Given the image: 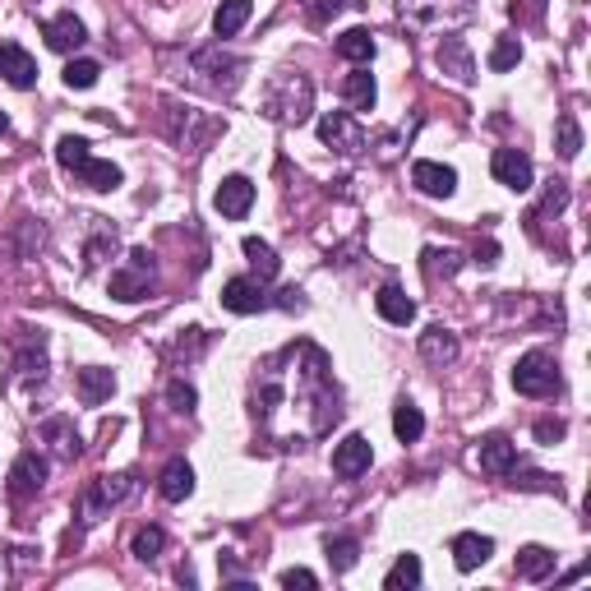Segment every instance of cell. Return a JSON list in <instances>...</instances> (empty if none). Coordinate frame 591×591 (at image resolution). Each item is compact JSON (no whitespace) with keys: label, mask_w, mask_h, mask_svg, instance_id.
<instances>
[{"label":"cell","mask_w":591,"mask_h":591,"mask_svg":"<svg viewBox=\"0 0 591 591\" xmlns=\"http://www.w3.org/2000/svg\"><path fill=\"white\" fill-rule=\"evenodd\" d=\"M241 250H245V259H250V268H254V278H259V282H273L282 273V259H278V250H273L268 241H259V236H245Z\"/></svg>","instance_id":"cell-21"},{"label":"cell","mask_w":591,"mask_h":591,"mask_svg":"<svg viewBox=\"0 0 591 591\" xmlns=\"http://www.w3.org/2000/svg\"><path fill=\"white\" fill-rule=\"evenodd\" d=\"M42 37H47L51 51H79L88 42V28L79 24L70 10H65V14H56V19H47V24H42Z\"/></svg>","instance_id":"cell-14"},{"label":"cell","mask_w":591,"mask_h":591,"mask_svg":"<svg viewBox=\"0 0 591 591\" xmlns=\"http://www.w3.org/2000/svg\"><path fill=\"white\" fill-rule=\"evenodd\" d=\"M319 139H324L328 148H338V153H356V148L365 144L347 111H328V116H319Z\"/></svg>","instance_id":"cell-12"},{"label":"cell","mask_w":591,"mask_h":591,"mask_svg":"<svg viewBox=\"0 0 591 591\" xmlns=\"http://www.w3.org/2000/svg\"><path fill=\"white\" fill-rule=\"evenodd\" d=\"M167 550V531L162 527H144V531H134V541H130V555L134 559H144V564H153L157 555Z\"/></svg>","instance_id":"cell-30"},{"label":"cell","mask_w":591,"mask_h":591,"mask_svg":"<svg viewBox=\"0 0 591 591\" xmlns=\"http://www.w3.org/2000/svg\"><path fill=\"white\" fill-rule=\"evenodd\" d=\"M282 587H287V591H296V587L314 591V587H319V578H314L310 568H287V573H282Z\"/></svg>","instance_id":"cell-38"},{"label":"cell","mask_w":591,"mask_h":591,"mask_svg":"<svg viewBox=\"0 0 591 591\" xmlns=\"http://www.w3.org/2000/svg\"><path fill=\"white\" fill-rule=\"evenodd\" d=\"M167 398H171V407H176V411H194V402H199V398H194V388L181 384V379L167 388Z\"/></svg>","instance_id":"cell-39"},{"label":"cell","mask_w":591,"mask_h":591,"mask_svg":"<svg viewBox=\"0 0 591 591\" xmlns=\"http://www.w3.org/2000/svg\"><path fill=\"white\" fill-rule=\"evenodd\" d=\"M0 130H5V111H0Z\"/></svg>","instance_id":"cell-43"},{"label":"cell","mask_w":591,"mask_h":591,"mask_svg":"<svg viewBox=\"0 0 591 591\" xmlns=\"http://www.w3.org/2000/svg\"><path fill=\"white\" fill-rule=\"evenodd\" d=\"M513 568H518L522 582H541L555 573V555H550L545 545H527V550H518V564Z\"/></svg>","instance_id":"cell-25"},{"label":"cell","mask_w":591,"mask_h":591,"mask_svg":"<svg viewBox=\"0 0 591 591\" xmlns=\"http://www.w3.org/2000/svg\"><path fill=\"white\" fill-rule=\"evenodd\" d=\"M411 185L430 199H448V194L458 190V171L444 167V162H416L411 167Z\"/></svg>","instance_id":"cell-11"},{"label":"cell","mask_w":591,"mask_h":591,"mask_svg":"<svg viewBox=\"0 0 591 591\" xmlns=\"http://www.w3.org/2000/svg\"><path fill=\"white\" fill-rule=\"evenodd\" d=\"M264 111L273 116V121H282V125L310 121V111H314L310 79H305V74H278L273 88H268V97H264Z\"/></svg>","instance_id":"cell-2"},{"label":"cell","mask_w":591,"mask_h":591,"mask_svg":"<svg viewBox=\"0 0 591 591\" xmlns=\"http://www.w3.org/2000/svg\"><path fill=\"white\" fill-rule=\"evenodd\" d=\"M42 435L61 439V444H56V453H61V458H74V453H79V435H70V421H61V416L42 425Z\"/></svg>","instance_id":"cell-33"},{"label":"cell","mask_w":591,"mask_h":591,"mask_svg":"<svg viewBox=\"0 0 591 591\" xmlns=\"http://www.w3.org/2000/svg\"><path fill=\"white\" fill-rule=\"evenodd\" d=\"M254 14V0H222L218 14H213V33L218 37H236Z\"/></svg>","instance_id":"cell-23"},{"label":"cell","mask_w":591,"mask_h":591,"mask_svg":"<svg viewBox=\"0 0 591 591\" xmlns=\"http://www.w3.org/2000/svg\"><path fill=\"white\" fill-rule=\"evenodd\" d=\"M374 310L384 314L388 324H398V328H407L411 319H416V301H411L402 287H393V282H388V287H379V296H374Z\"/></svg>","instance_id":"cell-19"},{"label":"cell","mask_w":591,"mask_h":591,"mask_svg":"<svg viewBox=\"0 0 591 591\" xmlns=\"http://www.w3.org/2000/svg\"><path fill=\"white\" fill-rule=\"evenodd\" d=\"M324 555H328V564H333V573H351L356 559H361V541H356V536H328Z\"/></svg>","instance_id":"cell-26"},{"label":"cell","mask_w":591,"mask_h":591,"mask_svg":"<svg viewBox=\"0 0 591 591\" xmlns=\"http://www.w3.org/2000/svg\"><path fill=\"white\" fill-rule=\"evenodd\" d=\"M384 587L388 591H402V587H421V559L416 555H398V564L384 573Z\"/></svg>","instance_id":"cell-29"},{"label":"cell","mask_w":591,"mask_h":591,"mask_svg":"<svg viewBox=\"0 0 591 591\" xmlns=\"http://www.w3.org/2000/svg\"><path fill=\"white\" fill-rule=\"evenodd\" d=\"M222 305H227L231 314H259L273 301H268V291L259 278H231L227 287H222Z\"/></svg>","instance_id":"cell-9"},{"label":"cell","mask_w":591,"mask_h":591,"mask_svg":"<svg viewBox=\"0 0 591 591\" xmlns=\"http://www.w3.org/2000/svg\"><path fill=\"white\" fill-rule=\"evenodd\" d=\"M421 356L430 365H448V361H458V338L448 333V328H425L421 333Z\"/></svg>","instance_id":"cell-22"},{"label":"cell","mask_w":591,"mask_h":591,"mask_svg":"<svg viewBox=\"0 0 591 591\" xmlns=\"http://www.w3.org/2000/svg\"><path fill=\"white\" fill-rule=\"evenodd\" d=\"M42 481H47V462L37 458V453H19L14 467H10V499L14 504L33 499L37 490H42Z\"/></svg>","instance_id":"cell-8"},{"label":"cell","mask_w":591,"mask_h":591,"mask_svg":"<svg viewBox=\"0 0 591 591\" xmlns=\"http://www.w3.org/2000/svg\"><path fill=\"white\" fill-rule=\"evenodd\" d=\"M495 259H499V245H495V241L476 245V264H485V268H490V264H495Z\"/></svg>","instance_id":"cell-41"},{"label":"cell","mask_w":591,"mask_h":591,"mask_svg":"<svg viewBox=\"0 0 591 591\" xmlns=\"http://www.w3.org/2000/svg\"><path fill=\"white\" fill-rule=\"evenodd\" d=\"M485 476H508V467H518V444L508 435H490L481 439V453H476Z\"/></svg>","instance_id":"cell-15"},{"label":"cell","mask_w":591,"mask_h":591,"mask_svg":"<svg viewBox=\"0 0 591 591\" xmlns=\"http://www.w3.org/2000/svg\"><path fill=\"white\" fill-rule=\"evenodd\" d=\"M425 268H430V273H444V278H448V273H458V254H453V250H444V254L425 250Z\"/></svg>","instance_id":"cell-37"},{"label":"cell","mask_w":591,"mask_h":591,"mask_svg":"<svg viewBox=\"0 0 591 591\" xmlns=\"http://www.w3.org/2000/svg\"><path fill=\"white\" fill-rule=\"evenodd\" d=\"M564 208H568V181H550V190L541 199V213H564Z\"/></svg>","instance_id":"cell-36"},{"label":"cell","mask_w":591,"mask_h":591,"mask_svg":"<svg viewBox=\"0 0 591 591\" xmlns=\"http://www.w3.org/2000/svg\"><path fill=\"white\" fill-rule=\"evenodd\" d=\"M518 61H522V42H518V37H499L495 47H490V61H485V65H490L495 74H504V70H513Z\"/></svg>","instance_id":"cell-31"},{"label":"cell","mask_w":591,"mask_h":591,"mask_svg":"<svg viewBox=\"0 0 591 591\" xmlns=\"http://www.w3.org/2000/svg\"><path fill=\"white\" fill-rule=\"evenodd\" d=\"M370 458H374V453H370V439H365V435H347L338 448H333V471L351 481V476L370 471Z\"/></svg>","instance_id":"cell-16"},{"label":"cell","mask_w":591,"mask_h":591,"mask_svg":"<svg viewBox=\"0 0 591 591\" xmlns=\"http://www.w3.org/2000/svg\"><path fill=\"white\" fill-rule=\"evenodd\" d=\"M439 65H444V74H453L458 84H471V79H476V65H471V51L462 37H444V42H439Z\"/></svg>","instance_id":"cell-20"},{"label":"cell","mask_w":591,"mask_h":591,"mask_svg":"<svg viewBox=\"0 0 591 591\" xmlns=\"http://www.w3.org/2000/svg\"><path fill=\"white\" fill-rule=\"evenodd\" d=\"M74 388H79V402H84V407H97V402H107L111 393H116V374L102 370V365H88V370H79Z\"/></svg>","instance_id":"cell-18"},{"label":"cell","mask_w":591,"mask_h":591,"mask_svg":"<svg viewBox=\"0 0 591 591\" xmlns=\"http://www.w3.org/2000/svg\"><path fill=\"white\" fill-rule=\"evenodd\" d=\"M0 79L14 84V88H33L37 84V61L19 47V42H0Z\"/></svg>","instance_id":"cell-10"},{"label":"cell","mask_w":591,"mask_h":591,"mask_svg":"<svg viewBox=\"0 0 591 591\" xmlns=\"http://www.w3.org/2000/svg\"><path fill=\"white\" fill-rule=\"evenodd\" d=\"M564 430H568L564 421H536V439H541V444H559Z\"/></svg>","instance_id":"cell-40"},{"label":"cell","mask_w":591,"mask_h":591,"mask_svg":"<svg viewBox=\"0 0 591 591\" xmlns=\"http://www.w3.org/2000/svg\"><path fill=\"white\" fill-rule=\"evenodd\" d=\"M490 555H495V541L481 536V531H462V536H453V564H458V573H476Z\"/></svg>","instance_id":"cell-13"},{"label":"cell","mask_w":591,"mask_h":591,"mask_svg":"<svg viewBox=\"0 0 591 591\" xmlns=\"http://www.w3.org/2000/svg\"><path fill=\"white\" fill-rule=\"evenodd\" d=\"M157 495L167 499V504H181V499L194 495V467L185 458H171L162 467V481H157Z\"/></svg>","instance_id":"cell-17"},{"label":"cell","mask_w":591,"mask_h":591,"mask_svg":"<svg viewBox=\"0 0 591 591\" xmlns=\"http://www.w3.org/2000/svg\"><path fill=\"white\" fill-rule=\"evenodd\" d=\"M490 171H495L499 185H508V190H518V194L531 190V181H536V167H531V157L522 148H495Z\"/></svg>","instance_id":"cell-5"},{"label":"cell","mask_w":591,"mask_h":591,"mask_svg":"<svg viewBox=\"0 0 591 591\" xmlns=\"http://www.w3.org/2000/svg\"><path fill=\"white\" fill-rule=\"evenodd\" d=\"M213 208H218L222 218L241 222L245 213L254 208V181H250V176H227V181L213 190Z\"/></svg>","instance_id":"cell-7"},{"label":"cell","mask_w":591,"mask_h":591,"mask_svg":"<svg viewBox=\"0 0 591 591\" xmlns=\"http://www.w3.org/2000/svg\"><path fill=\"white\" fill-rule=\"evenodd\" d=\"M148 291H153V254L130 250V268L111 273V296L125 301V305H134V301H144Z\"/></svg>","instance_id":"cell-4"},{"label":"cell","mask_w":591,"mask_h":591,"mask_svg":"<svg viewBox=\"0 0 591 591\" xmlns=\"http://www.w3.org/2000/svg\"><path fill=\"white\" fill-rule=\"evenodd\" d=\"M513 388L522 398H550L559 393V365L550 351H527L518 365H513Z\"/></svg>","instance_id":"cell-3"},{"label":"cell","mask_w":591,"mask_h":591,"mask_svg":"<svg viewBox=\"0 0 591 591\" xmlns=\"http://www.w3.org/2000/svg\"><path fill=\"white\" fill-rule=\"evenodd\" d=\"M342 97H347L356 111H370V107H374V97H379V88H374V74L365 70V65H356V70L342 79Z\"/></svg>","instance_id":"cell-24"},{"label":"cell","mask_w":591,"mask_h":591,"mask_svg":"<svg viewBox=\"0 0 591 591\" xmlns=\"http://www.w3.org/2000/svg\"><path fill=\"white\" fill-rule=\"evenodd\" d=\"M393 435H398L402 444H416V439L425 435L421 407H411V402H398V411H393Z\"/></svg>","instance_id":"cell-28"},{"label":"cell","mask_w":591,"mask_h":591,"mask_svg":"<svg viewBox=\"0 0 591 591\" xmlns=\"http://www.w3.org/2000/svg\"><path fill=\"white\" fill-rule=\"evenodd\" d=\"M97 74H102V65L97 61H70L65 65V88H93Z\"/></svg>","instance_id":"cell-34"},{"label":"cell","mask_w":591,"mask_h":591,"mask_svg":"<svg viewBox=\"0 0 591 591\" xmlns=\"http://www.w3.org/2000/svg\"><path fill=\"white\" fill-rule=\"evenodd\" d=\"M513 485H522V490H555L559 495V481L555 476H545V471H522V476L513 471Z\"/></svg>","instance_id":"cell-35"},{"label":"cell","mask_w":591,"mask_h":591,"mask_svg":"<svg viewBox=\"0 0 591 591\" xmlns=\"http://www.w3.org/2000/svg\"><path fill=\"white\" fill-rule=\"evenodd\" d=\"M56 162H61L65 171H74L79 176V185H88V190L107 194L121 185V167L116 162H102V157H93V148L84 144V139H74V134H65L61 144H56Z\"/></svg>","instance_id":"cell-1"},{"label":"cell","mask_w":591,"mask_h":591,"mask_svg":"<svg viewBox=\"0 0 591 591\" xmlns=\"http://www.w3.org/2000/svg\"><path fill=\"white\" fill-rule=\"evenodd\" d=\"M582 153V125H578V116H559V157H573Z\"/></svg>","instance_id":"cell-32"},{"label":"cell","mask_w":591,"mask_h":591,"mask_svg":"<svg viewBox=\"0 0 591 591\" xmlns=\"http://www.w3.org/2000/svg\"><path fill=\"white\" fill-rule=\"evenodd\" d=\"M278 305H282V310H301V291H296V287H287V291H282V296H278Z\"/></svg>","instance_id":"cell-42"},{"label":"cell","mask_w":591,"mask_h":591,"mask_svg":"<svg viewBox=\"0 0 591 591\" xmlns=\"http://www.w3.org/2000/svg\"><path fill=\"white\" fill-rule=\"evenodd\" d=\"M338 51L347 56L351 65H370V56H374V37H370V28H347V33L338 37Z\"/></svg>","instance_id":"cell-27"},{"label":"cell","mask_w":591,"mask_h":591,"mask_svg":"<svg viewBox=\"0 0 591 591\" xmlns=\"http://www.w3.org/2000/svg\"><path fill=\"white\" fill-rule=\"evenodd\" d=\"M130 490H134L130 476H97V481L84 490V522H97L111 504H121Z\"/></svg>","instance_id":"cell-6"}]
</instances>
